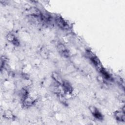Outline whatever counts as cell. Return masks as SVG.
<instances>
[{"mask_svg": "<svg viewBox=\"0 0 125 125\" xmlns=\"http://www.w3.org/2000/svg\"><path fill=\"white\" fill-rule=\"evenodd\" d=\"M115 117L117 119L120 121H125V115L124 112L117 111L115 113Z\"/></svg>", "mask_w": 125, "mask_h": 125, "instance_id": "277c9868", "label": "cell"}, {"mask_svg": "<svg viewBox=\"0 0 125 125\" xmlns=\"http://www.w3.org/2000/svg\"><path fill=\"white\" fill-rule=\"evenodd\" d=\"M28 12L32 15L33 16H39L41 14L40 11L36 8H31L28 10Z\"/></svg>", "mask_w": 125, "mask_h": 125, "instance_id": "8992f818", "label": "cell"}, {"mask_svg": "<svg viewBox=\"0 0 125 125\" xmlns=\"http://www.w3.org/2000/svg\"><path fill=\"white\" fill-rule=\"evenodd\" d=\"M52 77L55 80V81H56L57 83L61 84H62V83H63V82H62L61 78L60 77V76L58 74L55 73V72L53 73H52Z\"/></svg>", "mask_w": 125, "mask_h": 125, "instance_id": "52a82bcc", "label": "cell"}, {"mask_svg": "<svg viewBox=\"0 0 125 125\" xmlns=\"http://www.w3.org/2000/svg\"><path fill=\"white\" fill-rule=\"evenodd\" d=\"M56 23L59 27L63 29H67L69 28V25L67 23L61 18H58L56 19Z\"/></svg>", "mask_w": 125, "mask_h": 125, "instance_id": "6da1fadb", "label": "cell"}, {"mask_svg": "<svg viewBox=\"0 0 125 125\" xmlns=\"http://www.w3.org/2000/svg\"><path fill=\"white\" fill-rule=\"evenodd\" d=\"M5 114H6V116L8 118H11V116H12V115L11 114V113H9L8 111H7L5 113Z\"/></svg>", "mask_w": 125, "mask_h": 125, "instance_id": "30bf717a", "label": "cell"}, {"mask_svg": "<svg viewBox=\"0 0 125 125\" xmlns=\"http://www.w3.org/2000/svg\"><path fill=\"white\" fill-rule=\"evenodd\" d=\"M7 39L9 41L11 42H13L16 40L15 36L12 34H8L7 35Z\"/></svg>", "mask_w": 125, "mask_h": 125, "instance_id": "9c48e42d", "label": "cell"}, {"mask_svg": "<svg viewBox=\"0 0 125 125\" xmlns=\"http://www.w3.org/2000/svg\"><path fill=\"white\" fill-rule=\"evenodd\" d=\"M90 110L92 113L93 114L96 118L98 119H102V115L101 113L98 110V109L94 107H90Z\"/></svg>", "mask_w": 125, "mask_h": 125, "instance_id": "7a4b0ae2", "label": "cell"}, {"mask_svg": "<svg viewBox=\"0 0 125 125\" xmlns=\"http://www.w3.org/2000/svg\"><path fill=\"white\" fill-rule=\"evenodd\" d=\"M62 85H63L64 88L66 91H67L68 92H70L71 91V87L70 84L69 83L63 82V83H62Z\"/></svg>", "mask_w": 125, "mask_h": 125, "instance_id": "ba28073f", "label": "cell"}, {"mask_svg": "<svg viewBox=\"0 0 125 125\" xmlns=\"http://www.w3.org/2000/svg\"><path fill=\"white\" fill-rule=\"evenodd\" d=\"M58 50L63 56L66 57L68 56V52L67 51V49L64 45L59 44L58 46Z\"/></svg>", "mask_w": 125, "mask_h": 125, "instance_id": "3957f363", "label": "cell"}, {"mask_svg": "<svg viewBox=\"0 0 125 125\" xmlns=\"http://www.w3.org/2000/svg\"><path fill=\"white\" fill-rule=\"evenodd\" d=\"M33 100L30 97H27L23 99V104L25 106L29 107L32 105L33 103Z\"/></svg>", "mask_w": 125, "mask_h": 125, "instance_id": "5b68a950", "label": "cell"}]
</instances>
